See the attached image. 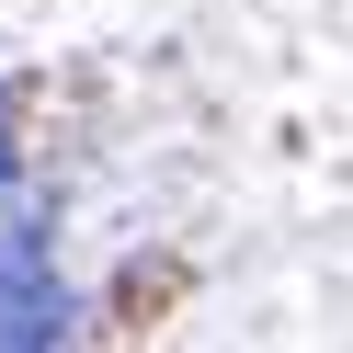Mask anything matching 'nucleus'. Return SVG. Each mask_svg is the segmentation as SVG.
I'll return each mask as SVG.
<instances>
[{
    "mask_svg": "<svg viewBox=\"0 0 353 353\" xmlns=\"http://www.w3.org/2000/svg\"><path fill=\"white\" fill-rule=\"evenodd\" d=\"M23 285H46V262H34V228H0V307L23 296Z\"/></svg>",
    "mask_w": 353,
    "mask_h": 353,
    "instance_id": "obj_1",
    "label": "nucleus"
},
{
    "mask_svg": "<svg viewBox=\"0 0 353 353\" xmlns=\"http://www.w3.org/2000/svg\"><path fill=\"white\" fill-rule=\"evenodd\" d=\"M12 160H23V148H12V103H0V183H12Z\"/></svg>",
    "mask_w": 353,
    "mask_h": 353,
    "instance_id": "obj_2",
    "label": "nucleus"
}]
</instances>
